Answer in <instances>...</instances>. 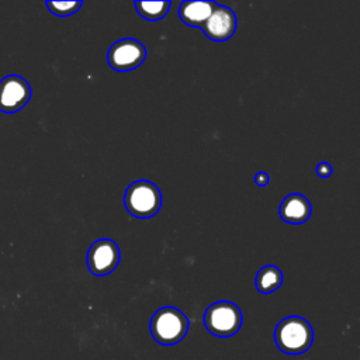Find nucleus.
Listing matches in <instances>:
<instances>
[{"label": "nucleus", "mask_w": 360, "mask_h": 360, "mask_svg": "<svg viewBox=\"0 0 360 360\" xmlns=\"http://www.w3.org/2000/svg\"><path fill=\"white\" fill-rule=\"evenodd\" d=\"M217 3L215 1H181L179 7V17L180 20L190 25V27H198L201 28L211 13L214 11Z\"/></svg>", "instance_id": "obj_10"}, {"label": "nucleus", "mask_w": 360, "mask_h": 360, "mask_svg": "<svg viewBox=\"0 0 360 360\" xmlns=\"http://www.w3.org/2000/svg\"><path fill=\"white\" fill-rule=\"evenodd\" d=\"M124 205L135 218H152L162 207L160 188L149 180H136L127 187L124 194Z\"/></svg>", "instance_id": "obj_2"}, {"label": "nucleus", "mask_w": 360, "mask_h": 360, "mask_svg": "<svg viewBox=\"0 0 360 360\" xmlns=\"http://www.w3.org/2000/svg\"><path fill=\"white\" fill-rule=\"evenodd\" d=\"M138 14L149 21H158L163 18L170 10V1H134Z\"/></svg>", "instance_id": "obj_12"}, {"label": "nucleus", "mask_w": 360, "mask_h": 360, "mask_svg": "<svg viewBox=\"0 0 360 360\" xmlns=\"http://www.w3.org/2000/svg\"><path fill=\"white\" fill-rule=\"evenodd\" d=\"M120 256V248L112 239H98L87 250V269L94 276H107L117 269Z\"/></svg>", "instance_id": "obj_6"}, {"label": "nucleus", "mask_w": 360, "mask_h": 360, "mask_svg": "<svg viewBox=\"0 0 360 360\" xmlns=\"http://www.w3.org/2000/svg\"><path fill=\"white\" fill-rule=\"evenodd\" d=\"M281 284H283V273L274 264H267L262 267L255 277L256 290L262 294H270L277 288H280Z\"/></svg>", "instance_id": "obj_11"}, {"label": "nucleus", "mask_w": 360, "mask_h": 360, "mask_svg": "<svg viewBox=\"0 0 360 360\" xmlns=\"http://www.w3.org/2000/svg\"><path fill=\"white\" fill-rule=\"evenodd\" d=\"M269 180H270V177H269V174L264 173V172H259V173L255 174V183H256L257 186H260V187L266 186V184L269 183Z\"/></svg>", "instance_id": "obj_15"}, {"label": "nucleus", "mask_w": 360, "mask_h": 360, "mask_svg": "<svg viewBox=\"0 0 360 360\" xmlns=\"http://www.w3.org/2000/svg\"><path fill=\"white\" fill-rule=\"evenodd\" d=\"M149 329L152 338L158 343L173 346L187 335L188 319L180 309L174 307H163L152 315Z\"/></svg>", "instance_id": "obj_3"}, {"label": "nucleus", "mask_w": 360, "mask_h": 360, "mask_svg": "<svg viewBox=\"0 0 360 360\" xmlns=\"http://www.w3.org/2000/svg\"><path fill=\"white\" fill-rule=\"evenodd\" d=\"M312 208L309 200L298 193L288 194L284 197L278 207L280 218L287 224H304L311 217Z\"/></svg>", "instance_id": "obj_9"}, {"label": "nucleus", "mask_w": 360, "mask_h": 360, "mask_svg": "<svg viewBox=\"0 0 360 360\" xmlns=\"http://www.w3.org/2000/svg\"><path fill=\"white\" fill-rule=\"evenodd\" d=\"M238 27L236 14L232 8L226 6L217 4L205 24L201 27L205 37L212 41H226L229 39Z\"/></svg>", "instance_id": "obj_8"}, {"label": "nucleus", "mask_w": 360, "mask_h": 360, "mask_svg": "<svg viewBox=\"0 0 360 360\" xmlns=\"http://www.w3.org/2000/svg\"><path fill=\"white\" fill-rule=\"evenodd\" d=\"M274 342L285 354H302L314 342L312 326L301 316H287L277 323L274 329Z\"/></svg>", "instance_id": "obj_1"}, {"label": "nucleus", "mask_w": 360, "mask_h": 360, "mask_svg": "<svg viewBox=\"0 0 360 360\" xmlns=\"http://www.w3.org/2000/svg\"><path fill=\"white\" fill-rule=\"evenodd\" d=\"M146 53V48L138 39L122 38L108 48L107 62L114 70L129 72L142 65Z\"/></svg>", "instance_id": "obj_5"}, {"label": "nucleus", "mask_w": 360, "mask_h": 360, "mask_svg": "<svg viewBox=\"0 0 360 360\" xmlns=\"http://www.w3.org/2000/svg\"><path fill=\"white\" fill-rule=\"evenodd\" d=\"M31 98V86L18 75H8L0 80V111L14 114Z\"/></svg>", "instance_id": "obj_7"}, {"label": "nucleus", "mask_w": 360, "mask_h": 360, "mask_svg": "<svg viewBox=\"0 0 360 360\" xmlns=\"http://www.w3.org/2000/svg\"><path fill=\"white\" fill-rule=\"evenodd\" d=\"M46 7L52 14L66 17L75 14L82 7V1H46Z\"/></svg>", "instance_id": "obj_13"}, {"label": "nucleus", "mask_w": 360, "mask_h": 360, "mask_svg": "<svg viewBox=\"0 0 360 360\" xmlns=\"http://www.w3.org/2000/svg\"><path fill=\"white\" fill-rule=\"evenodd\" d=\"M207 330L218 338H229L239 332L242 326V312L231 301H217L211 304L204 314Z\"/></svg>", "instance_id": "obj_4"}, {"label": "nucleus", "mask_w": 360, "mask_h": 360, "mask_svg": "<svg viewBox=\"0 0 360 360\" xmlns=\"http://www.w3.org/2000/svg\"><path fill=\"white\" fill-rule=\"evenodd\" d=\"M316 174L322 179H326L332 174V166L326 162H321L318 166H316Z\"/></svg>", "instance_id": "obj_14"}]
</instances>
